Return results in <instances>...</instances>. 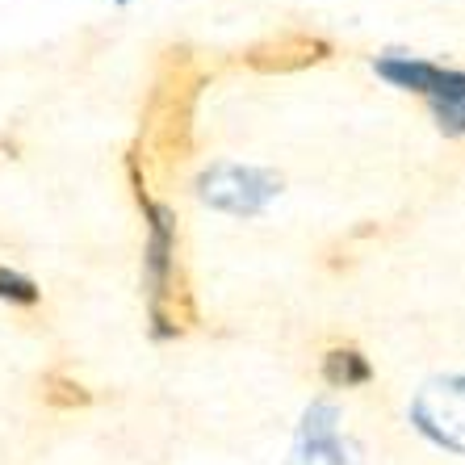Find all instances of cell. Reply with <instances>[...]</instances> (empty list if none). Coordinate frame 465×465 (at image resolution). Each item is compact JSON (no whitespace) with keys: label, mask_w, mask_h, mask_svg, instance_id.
I'll return each instance as SVG.
<instances>
[{"label":"cell","mask_w":465,"mask_h":465,"mask_svg":"<svg viewBox=\"0 0 465 465\" xmlns=\"http://www.w3.org/2000/svg\"><path fill=\"white\" fill-rule=\"evenodd\" d=\"M206 84V72L189 46H168L155 64V80L143 109V139L134 147L160 176H173L193 155V109Z\"/></svg>","instance_id":"1"},{"label":"cell","mask_w":465,"mask_h":465,"mask_svg":"<svg viewBox=\"0 0 465 465\" xmlns=\"http://www.w3.org/2000/svg\"><path fill=\"white\" fill-rule=\"evenodd\" d=\"M130 184H134V202L147 218V290H152V323L155 336H184L197 327V306L189 290V272L176 252V218L168 206H160L139 173V155L130 152L126 160Z\"/></svg>","instance_id":"2"},{"label":"cell","mask_w":465,"mask_h":465,"mask_svg":"<svg viewBox=\"0 0 465 465\" xmlns=\"http://www.w3.org/2000/svg\"><path fill=\"white\" fill-rule=\"evenodd\" d=\"M282 193V176L264 173V168H248V163H214L202 176V202L227 214L252 218Z\"/></svg>","instance_id":"3"},{"label":"cell","mask_w":465,"mask_h":465,"mask_svg":"<svg viewBox=\"0 0 465 465\" xmlns=\"http://www.w3.org/2000/svg\"><path fill=\"white\" fill-rule=\"evenodd\" d=\"M411 420L428 440L465 453V373L428 381L411 402Z\"/></svg>","instance_id":"4"},{"label":"cell","mask_w":465,"mask_h":465,"mask_svg":"<svg viewBox=\"0 0 465 465\" xmlns=\"http://www.w3.org/2000/svg\"><path fill=\"white\" fill-rule=\"evenodd\" d=\"M290 465H361V449L352 440H344L336 428V407L319 402V407L306 411Z\"/></svg>","instance_id":"5"},{"label":"cell","mask_w":465,"mask_h":465,"mask_svg":"<svg viewBox=\"0 0 465 465\" xmlns=\"http://www.w3.org/2000/svg\"><path fill=\"white\" fill-rule=\"evenodd\" d=\"M331 54V43L319 34H282L269 43H256L239 54V64L260 72V76H285V72H302V67L323 64Z\"/></svg>","instance_id":"6"},{"label":"cell","mask_w":465,"mask_h":465,"mask_svg":"<svg viewBox=\"0 0 465 465\" xmlns=\"http://www.w3.org/2000/svg\"><path fill=\"white\" fill-rule=\"evenodd\" d=\"M423 97L432 101L444 134H465V72H444V67H436V76Z\"/></svg>","instance_id":"7"},{"label":"cell","mask_w":465,"mask_h":465,"mask_svg":"<svg viewBox=\"0 0 465 465\" xmlns=\"http://www.w3.org/2000/svg\"><path fill=\"white\" fill-rule=\"evenodd\" d=\"M319 373H323L327 386H336V390H352V386L373 381V365H369V357L352 344L327 348L323 361H319Z\"/></svg>","instance_id":"8"},{"label":"cell","mask_w":465,"mask_h":465,"mask_svg":"<svg viewBox=\"0 0 465 465\" xmlns=\"http://www.w3.org/2000/svg\"><path fill=\"white\" fill-rule=\"evenodd\" d=\"M378 76L399 88H411V93H428V84L436 76V64L407 59V54H386V59H378Z\"/></svg>","instance_id":"9"},{"label":"cell","mask_w":465,"mask_h":465,"mask_svg":"<svg viewBox=\"0 0 465 465\" xmlns=\"http://www.w3.org/2000/svg\"><path fill=\"white\" fill-rule=\"evenodd\" d=\"M38 394H43V402L46 407H54V411H80V407L93 402V390L80 386L76 378H67L64 369L46 373V378L38 381Z\"/></svg>","instance_id":"10"},{"label":"cell","mask_w":465,"mask_h":465,"mask_svg":"<svg viewBox=\"0 0 465 465\" xmlns=\"http://www.w3.org/2000/svg\"><path fill=\"white\" fill-rule=\"evenodd\" d=\"M0 302H13V306H34L38 302V285L25 277V272L0 264Z\"/></svg>","instance_id":"11"}]
</instances>
